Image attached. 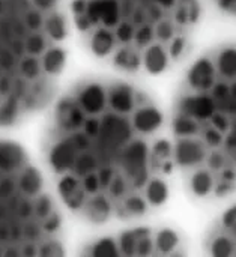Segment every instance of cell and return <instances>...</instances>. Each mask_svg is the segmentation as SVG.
Segmentation results:
<instances>
[{"instance_id":"6da1fadb","label":"cell","mask_w":236,"mask_h":257,"mask_svg":"<svg viewBox=\"0 0 236 257\" xmlns=\"http://www.w3.org/2000/svg\"><path fill=\"white\" fill-rule=\"evenodd\" d=\"M41 152L63 208L102 226L163 208L175 173L173 142L151 95L114 77H87L48 107Z\"/></svg>"},{"instance_id":"7a4b0ae2","label":"cell","mask_w":236,"mask_h":257,"mask_svg":"<svg viewBox=\"0 0 236 257\" xmlns=\"http://www.w3.org/2000/svg\"><path fill=\"white\" fill-rule=\"evenodd\" d=\"M72 29L99 62L163 75L190 50L202 0H66Z\"/></svg>"},{"instance_id":"3957f363","label":"cell","mask_w":236,"mask_h":257,"mask_svg":"<svg viewBox=\"0 0 236 257\" xmlns=\"http://www.w3.org/2000/svg\"><path fill=\"white\" fill-rule=\"evenodd\" d=\"M71 30L66 0H0V128L29 122L57 98Z\"/></svg>"},{"instance_id":"277c9868","label":"cell","mask_w":236,"mask_h":257,"mask_svg":"<svg viewBox=\"0 0 236 257\" xmlns=\"http://www.w3.org/2000/svg\"><path fill=\"white\" fill-rule=\"evenodd\" d=\"M47 173L0 139V256H54L66 245L63 209Z\"/></svg>"},{"instance_id":"5b68a950","label":"cell","mask_w":236,"mask_h":257,"mask_svg":"<svg viewBox=\"0 0 236 257\" xmlns=\"http://www.w3.org/2000/svg\"><path fill=\"white\" fill-rule=\"evenodd\" d=\"M90 256H158V229L134 226L117 232H107L92 238L83 245Z\"/></svg>"},{"instance_id":"8992f818","label":"cell","mask_w":236,"mask_h":257,"mask_svg":"<svg viewBox=\"0 0 236 257\" xmlns=\"http://www.w3.org/2000/svg\"><path fill=\"white\" fill-rule=\"evenodd\" d=\"M214 3L224 15L236 18V0H214Z\"/></svg>"}]
</instances>
